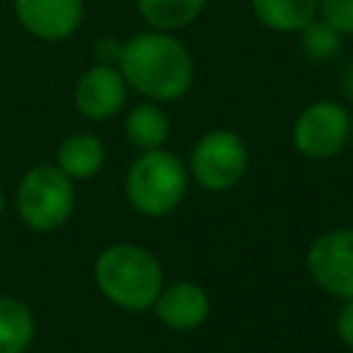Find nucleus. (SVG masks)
<instances>
[{
  "label": "nucleus",
  "mask_w": 353,
  "mask_h": 353,
  "mask_svg": "<svg viewBox=\"0 0 353 353\" xmlns=\"http://www.w3.org/2000/svg\"><path fill=\"white\" fill-rule=\"evenodd\" d=\"M251 8L262 25L279 33L306 28L317 14V0H251Z\"/></svg>",
  "instance_id": "12"
},
{
  "label": "nucleus",
  "mask_w": 353,
  "mask_h": 353,
  "mask_svg": "<svg viewBox=\"0 0 353 353\" xmlns=\"http://www.w3.org/2000/svg\"><path fill=\"white\" fill-rule=\"evenodd\" d=\"M0 212H3V190H0Z\"/></svg>",
  "instance_id": "21"
},
{
  "label": "nucleus",
  "mask_w": 353,
  "mask_h": 353,
  "mask_svg": "<svg viewBox=\"0 0 353 353\" xmlns=\"http://www.w3.org/2000/svg\"><path fill=\"white\" fill-rule=\"evenodd\" d=\"M121 77L149 99L174 102L193 83V61L188 47L163 33H138L121 44Z\"/></svg>",
  "instance_id": "1"
},
{
  "label": "nucleus",
  "mask_w": 353,
  "mask_h": 353,
  "mask_svg": "<svg viewBox=\"0 0 353 353\" xmlns=\"http://www.w3.org/2000/svg\"><path fill=\"white\" fill-rule=\"evenodd\" d=\"M105 163V146L91 132H72L58 149V168L69 179H88Z\"/></svg>",
  "instance_id": "11"
},
{
  "label": "nucleus",
  "mask_w": 353,
  "mask_h": 353,
  "mask_svg": "<svg viewBox=\"0 0 353 353\" xmlns=\"http://www.w3.org/2000/svg\"><path fill=\"white\" fill-rule=\"evenodd\" d=\"M207 0H138L141 17L157 30H179L190 25Z\"/></svg>",
  "instance_id": "15"
},
{
  "label": "nucleus",
  "mask_w": 353,
  "mask_h": 353,
  "mask_svg": "<svg viewBox=\"0 0 353 353\" xmlns=\"http://www.w3.org/2000/svg\"><path fill=\"white\" fill-rule=\"evenodd\" d=\"M188 190L185 163L165 149H146L127 171V199L149 218L168 215L179 207Z\"/></svg>",
  "instance_id": "3"
},
{
  "label": "nucleus",
  "mask_w": 353,
  "mask_h": 353,
  "mask_svg": "<svg viewBox=\"0 0 353 353\" xmlns=\"http://www.w3.org/2000/svg\"><path fill=\"white\" fill-rule=\"evenodd\" d=\"M74 207V188L72 179L52 163L33 165L17 190V210L19 218L36 229V232H50L58 229Z\"/></svg>",
  "instance_id": "4"
},
{
  "label": "nucleus",
  "mask_w": 353,
  "mask_h": 353,
  "mask_svg": "<svg viewBox=\"0 0 353 353\" xmlns=\"http://www.w3.org/2000/svg\"><path fill=\"white\" fill-rule=\"evenodd\" d=\"M94 279L102 295L127 312H143L154 306L163 290L160 262L146 248L132 243H116L105 248L94 265Z\"/></svg>",
  "instance_id": "2"
},
{
  "label": "nucleus",
  "mask_w": 353,
  "mask_h": 353,
  "mask_svg": "<svg viewBox=\"0 0 353 353\" xmlns=\"http://www.w3.org/2000/svg\"><path fill=\"white\" fill-rule=\"evenodd\" d=\"M124 132H127L130 143L143 149V152L160 149V143L168 138V119L157 105L141 102L130 110V116L124 121Z\"/></svg>",
  "instance_id": "14"
},
{
  "label": "nucleus",
  "mask_w": 353,
  "mask_h": 353,
  "mask_svg": "<svg viewBox=\"0 0 353 353\" xmlns=\"http://www.w3.org/2000/svg\"><path fill=\"white\" fill-rule=\"evenodd\" d=\"M33 331V312L19 298L0 295V353H25Z\"/></svg>",
  "instance_id": "13"
},
{
  "label": "nucleus",
  "mask_w": 353,
  "mask_h": 353,
  "mask_svg": "<svg viewBox=\"0 0 353 353\" xmlns=\"http://www.w3.org/2000/svg\"><path fill=\"white\" fill-rule=\"evenodd\" d=\"M342 91L347 94V99L353 102V61L347 63V69H345V77H342Z\"/></svg>",
  "instance_id": "20"
},
{
  "label": "nucleus",
  "mask_w": 353,
  "mask_h": 353,
  "mask_svg": "<svg viewBox=\"0 0 353 353\" xmlns=\"http://www.w3.org/2000/svg\"><path fill=\"white\" fill-rule=\"evenodd\" d=\"M323 19L339 33H353V0H317Z\"/></svg>",
  "instance_id": "17"
},
{
  "label": "nucleus",
  "mask_w": 353,
  "mask_h": 353,
  "mask_svg": "<svg viewBox=\"0 0 353 353\" xmlns=\"http://www.w3.org/2000/svg\"><path fill=\"white\" fill-rule=\"evenodd\" d=\"M124 99H127V80L116 66H105V63H97L88 72H83L74 88L77 110L94 121L116 116Z\"/></svg>",
  "instance_id": "8"
},
{
  "label": "nucleus",
  "mask_w": 353,
  "mask_h": 353,
  "mask_svg": "<svg viewBox=\"0 0 353 353\" xmlns=\"http://www.w3.org/2000/svg\"><path fill=\"white\" fill-rule=\"evenodd\" d=\"M157 317L174 328V331H193L199 328L207 314H210V298L199 284L190 281H179L171 284L165 290H160L157 301H154Z\"/></svg>",
  "instance_id": "10"
},
{
  "label": "nucleus",
  "mask_w": 353,
  "mask_h": 353,
  "mask_svg": "<svg viewBox=\"0 0 353 353\" xmlns=\"http://www.w3.org/2000/svg\"><path fill=\"white\" fill-rule=\"evenodd\" d=\"M342 44V33L336 28H331L325 19L320 22H309L306 28H301V47L312 61H331L339 52Z\"/></svg>",
  "instance_id": "16"
},
{
  "label": "nucleus",
  "mask_w": 353,
  "mask_h": 353,
  "mask_svg": "<svg viewBox=\"0 0 353 353\" xmlns=\"http://www.w3.org/2000/svg\"><path fill=\"white\" fill-rule=\"evenodd\" d=\"M309 276L334 298H353V229H331L314 237L306 254Z\"/></svg>",
  "instance_id": "7"
},
{
  "label": "nucleus",
  "mask_w": 353,
  "mask_h": 353,
  "mask_svg": "<svg viewBox=\"0 0 353 353\" xmlns=\"http://www.w3.org/2000/svg\"><path fill=\"white\" fill-rule=\"evenodd\" d=\"M94 52H97V61H99V63H105V66H113V63H119V55H121V44H119L116 39H102V41H97Z\"/></svg>",
  "instance_id": "19"
},
{
  "label": "nucleus",
  "mask_w": 353,
  "mask_h": 353,
  "mask_svg": "<svg viewBox=\"0 0 353 353\" xmlns=\"http://www.w3.org/2000/svg\"><path fill=\"white\" fill-rule=\"evenodd\" d=\"M248 165V149L240 135L229 130H215L199 138V143L190 152V174L193 179L212 190H229L232 185L240 182Z\"/></svg>",
  "instance_id": "5"
},
{
  "label": "nucleus",
  "mask_w": 353,
  "mask_h": 353,
  "mask_svg": "<svg viewBox=\"0 0 353 353\" xmlns=\"http://www.w3.org/2000/svg\"><path fill=\"white\" fill-rule=\"evenodd\" d=\"M336 334L347 347H353V298H347L336 314Z\"/></svg>",
  "instance_id": "18"
},
{
  "label": "nucleus",
  "mask_w": 353,
  "mask_h": 353,
  "mask_svg": "<svg viewBox=\"0 0 353 353\" xmlns=\"http://www.w3.org/2000/svg\"><path fill=\"white\" fill-rule=\"evenodd\" d=\"M19 25L44 41H61L83 22V0H17Z\"/></svg>",
  "instance_id": "9"
},
{
  "label": "nucleus",
  "mask_w": 353,
  "mask_h": 353,
  "mask_svg": "<svg viewBox=\"0 0 353 353\" xmlns=\"http://www.w3.org/2000/svg\"><path fill=\"white\" fill-rule=\"evenodd\" d=\"M350 141H353V119H350Z\"/></svg>",
  "instance_id": "22"
},
{
  "label": "nucleus",
  "mask_w": 353,
  "mask_h": 353,
  "mask_svg": "<svg viewBox=\"0 0 353 353\" xmlns=\"http://www.w3.org/2000/svg\"><path fill=\"white\" fill-rule=\"evenodd\" d=\"M347 138H350V116L339 102L331 99L309 105L292 127L295 149L312 160H328L339 154Z\"/></svg>",
  "instance_id": "6"
}]
</instances>
